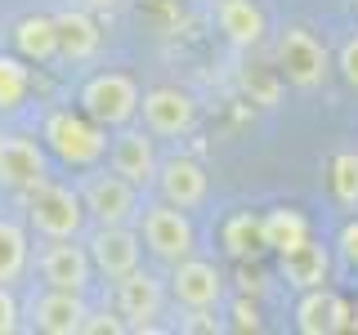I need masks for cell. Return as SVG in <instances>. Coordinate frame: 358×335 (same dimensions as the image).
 I'll return each instance as SVG.
<instances>
[{
	"label": "cell",
	"mask_w": 358,
	"mask_h": 335,
	"mask_svg": "<svg viewBox=\"0 0 358 335\" xmlns=\"http://www.w3.org/2000/svg\"><path fill=\"white\" fill-rule=\"evenodd\" d=\"M45 148L59 156L63 165H94L99 156L108 152V126H99L90 112H72V107H59L45 117V130H41Z\"/></svg>",
	"instance_id": "1"
},
{
	"label": "cell",
	"mask_w": 358,
	"mask_h": 335,
	"mask_svg": "<svg viewBox=\"0 0 358 335\" xmlns=\"http://www.w3.org/2000/svg\"><path fill=\"white\" fill-rule=\"evenodd\" d=\"M27 219H31V228L50 241L54 237H76L81 223H85V201L67 184H50V179H45L41 188L27 193Z\"/></svg>",
	"instance_id": "2"
},
{
	"label": "cell",
	"mask_w": 358,
	"mask_h": 335,
	"mask_svg": "<svg viewBox=\"0 0 358 335\" xmlns=\"http://www.w3.org/2000/svg\"><path fill=\"white\" fill-rule=\"evenodd\" d=\"M273 59H278V72L287 76L296 89H318L327 81V45L313 36L309 27H287L273 45Z\"/></svg>",
	"instance_id": "3"
},
{
	"label": "cell",
	"mask_w": 358,
	"mask_h": 335,
	"mask_svg": "<svg viewBox=\"0 0 358 335\" xmlns=\"http://www.w3.org/2000/svg\"><path fill=\"white\" fill-rule=\"evenodd\" d=\"M139 85L126 72H99L81 85V112L99 121V126H126L139 112Z\"/></svg>",
	"instance_id": "4"
},
{
	"label": "cell",
	"mask_w": 358,
	"mask_h": 335,
	"mask_svg": "<svg viewBox=\"0 0 358 335\" xmlns=\"http://www.w3.org/2000/svg\"><path fill=\"white\" fill-rule=\"evenodd\" d=\"M143 246L157 255V260H166V264H179V260H188L193 255V241H197V232H193V223H188V215L179 206H171V201H162V206H148L143 210Z\"/></svg>",
	"instance_id": "5"
},
{
	"label": "cell",
	"mask_w": 358,
	"mask_h": 335,
	"mask_svg": "<svg viewBox=\"0 0 358 335\" xmlns=\"http://www.w3.org/2000/svg\"><path fill=\"white\" fill-rule=\"evenodd\" d=\"M139 112H143V130L157 134V139H179V134L193 130L197 121V103L188 89L179 85H157L139 98Z\"/></svg>",
	"instance_id": "6"
},
{
	"label": "cell",
	"mask_w": 358,
	"mask_h": 335,
	"mask_svg": "<svg viewBox=\"0 0 358 335\" xmlns=\"http://www.w3.org/2000/svg\"><path fill=\"white\" fill-rule=\"evenodd\" d=\"M162 308H166V290L152 273L134 268V273L117 277V313L126 318L130 331H157Z\"/></svg>",
	"instance_id": "7"
},
{
	"label": "cell",
	"mask_w": 358,
	"mask_h": 335,
	"mask_svg": "<svg viewBox=\"0 0 358 335\" xmlns=\"http://www.w3.org/2000/svg\"><path fill=\"white\" fill-rule=\"evenodd\" d=\"M45 179H50V161L41 143L22 134H0V184L14 193H31Z\"/></svg>",
	"instance_id": "8"
},
{
	"label": "cell",
	"mask_w": 358,
	"mask_h": 335,
	"mask_svg": "<svg viewBox=\"0 0 358 335\" xmlns=\"http://www.w3.org/2000/svg\"><path fill=\"white\" fill-rule=\"evenodd\" d=\"M85 201V215H94L99 223H130L139 215V197H134V184L121 179L117 170L112 174H90L81 188Z\"/></svg>",
	"instance_id": "9"
},
{
	"label": "cell",
	"mask_w": 358,
	"mask_h": 335,
	"mask_svg": "<svg viewBox=\"0 0 358 335\" xmlns=\"http://www.w3.org/2000/svg\"><path fill=\"white\" fill-rule=\"evenodd\" d=\"M36 268H41L45 286H59V290H85L90 277H94L90 246H72V237H54L36 255Z\"/></svg>",
	"instance_id": "10"
},
{
	"label": "cell",
	"mask_w": 358,
	"mask_h": 335,
	"mask_svg": "<svg viewBox=\"0 0 358 335\" xmlns=\"http://www.w3.org/2000/svg\"><path fill=\"white\" fill-rule=\"evenodd\" d=\"M90 318L85 304V290H59V286H45L36 299H31V327L45 335H81Z\"/></svg>",
	"instance_id": "11"
},
{
	"label": "cell",
	"mask_w": 358,
	"mask_h": 335,
	"mask_svg": "<svg viewBox=\"0 0 358 335\" xmlns=\"http://www.w3.org/2000/svg\"><path fill=\"white\" fill-rule=\"evenodd\" d=\"M139 232H130L126 223H99V232L90 237V260H94V273H103L108 282L126 277L139 268Z\"/></svg>",
	"instance_id": "12"
},
{
	"label": "cell",
	"mask_w": 358,
	"mask_h": 335,
	"mask_svg": "<svg viewBox=\"0 0 358 335\" xmlns=\"http://www.w3.org/2000/svg\"><path fill=\"white\" fill-rule=\"evenodd\" d=\"M171 295L179 308H215L224 299V273L210 260H179L171 273Z\"/></svg>",
	"instance_id": "13"
},
{
	"label": "cell",
	"mask_w": 358,
	"mask_h": 335,
	"mask_svg": "<svg viewBox=\"0 0 358 335\" xmlns=\"http://www.w3.org/2000/svg\"><path fill=\"white\" fill-rule=\"evenodd\" d=\"M354 327V313L341 295H331L327 286H313L300 290V304H296V331L305 335H336V331H350Z\"/></svg>",
	"instance_id": "14"
},
{
	"label": "cell",
	"mask_w": 358,
	"mask_h": 335,
	"mask_svg": "<svg viewBox=\"0 0 358 335\" xmlns=\"http://www.w3.org/2000/svg\"><path fill=\"white\" fill-rule=\"evenodd\" d=\"M206 188H210V179L193 156H171V161L157 165V193H162V201H171L179 210L201 206V201H206Z\"/></svg>",
	"instance_id": "15"
},
{
	"label": "cell",
	"mask_w": 358,
	"mask_h": 335,
	"mask_svg": "<svg viewBox=\"0 0 358 335\" xmlns=\"http://www.w3.org/2000/svg\"><path fill=\"white\" fill-rule=\"evenodd\" d=\"M157 152H152V134L148 130H126L117 143H112V170L121 179H130L134 188L157 184Z\"/></svg>",
	"instance_id": "16"
},
{
	"label": "cell",
	"mask_w": 358,
	"mask_h": 335,
	"mask_svg": "<svg viewBox=\"0 0 358 335\" xmlns=\"http://www.w3.org/2000/svg\"><path fill=\"white\" fill-rule=\"evenodd\" d=\"M54 27H59V59L63 63H85V59H94L99 45H103V31H99V22L85 5L54 14Z\"/></svg>",
	"instance_id": "17"
},
{
	"label": "cell",
	"mask_w": 358,
	"mask_h": 335,
	"mask_svg": "<svg viewBox=\"0 0 358 335\" xmlns=\"http://www.w3.org/2000/svg\"><path fill=\"white\" fill-rule=\"evenodd\" d=\"M282 277L296 290H313V286H327V277H331V251L322 241H300V246H291V251H282Z\"/></svg>",
	"instance_id": "18"
},
{
	"label": "cell",
	"mask_w": 358,
	"mask_h": 335,
	"mask_svg": "<svg viewBox=\"0 0 358 335\" xmlns=\"http://www.w3.org/2000/svg\"><path fill=\"white\" fill-rule=\"evenodd\" d=\"M215 27L238 50H251L264 40V9L255 0H215Z\"/></svg>",
	"instance_id": "19"
},
{
	"label": "cell",
	"mask_w": 358,
	"mask_h": 335,
	"mask_svg": "<svg viewBox=\"0 0 358 335\" xmlns=\"http://www.w3.org/2000/svg\"><path fill=\"white\" fill-rule=\"evenodd\" d=\"M14 50H18L27 63H50V59H59V27H54V18H50V14H27V18H18V27H14Z\"/></svg>",
	"instance_id": "20"
},
{
	"label": "cell",
	"mask_w": 358,
	"mask_h": 335,
	"mask_svg": "<svg viewBox=\"0 0 358 335\" xmlns=\"http://www.w3.org/2000/svg\"><path fill=\"white\" fill-rule=\"evenodd\" d=\"M220 241L233 260H255L264 251V215H251V210H238V215L224 219Z\"/></svg>",
	"instance_id": "21"
},
{
	"label": "cell",
	"mask_w": 358,
	"mask_h": 335,
	"mask_svg": "<svg viewBox=\"0 0 358 335\" xmlns=\"http://www.w3.org/2000/svg\"><path fill=\"white\" fill-rule=\"evenodd\" d=\"M300 241H309V219L300 215V210H291V206H278V210H268L264 215V246L268 251H291V246H300Z\"/></svg>",
	"instance_id": "22"
},
{
	"label": "cell",
	"mask_w": 358,
	"mask_h": 335,
	"mask_svg": "<svg viewBox=\"0 0 358 335\" xmlns=\"http://www.w3.org/2000/svg\"><path fill=\"white\" fill-rule=\"evenodd\" d=\"M27 260H31L27 232L14 219H0V286H14L27 273Z\"/></svg>",
	"instance_id": "23"
},
{
	"label": "cell",
	"mask_w": 358,
	"mask_h": 335,
	"mask_svg": "<svg viewBox=\"0 0 358 335\" xmlns=\"http://www.w3.org/2000/svg\"><path fill=\"white\" fill-rule=\"evenodd\" d=\"M27 59H9V54H0V112H18L22 98H27V85H31V72L22 67Z\"/></svg>",
	"instance_id": "24"
},
{
	"label": "cell",
	"mask_w": 358,
	"mask_h": 335,
	"mask_svg": "<svg viewBox=\"0 0 358 335\" xmlns=\"http://www.w3.org/2000/svg\"><path fill=\"white\" fill-rule=\"evenodd\" d=\"M331 193L341 206H358V152L331 156Z\"/></svg>",
	"instance_id": "25"
},
{
	"label": "cell",
	"mask_w": 358,
	"mask_h": 335,
	"mask_svg": "<svg viewBox=\"0 0 358 335\" xmlns=\"http://www.w3.org/2000/svg\"><path fill=\"white\" fill-rule=\"evenodd\" d=\"M278 76H282V72H278ZM278 76L268 72V67H246V72H242V89L251 94V103H260V107L278 103Z\"/></svg>",
	"instance_id": "26"
},
{
	"label": "cell",
	"mask_w": 358,
	"mask_h": 335,
	"mask_svg": "<svg viewBox=\"0 0 358 335\" xmlns=\"http://www.w3.org/2000/svg\"><path fill=\"white\" fill-rule=\"evenodd\" d=\"M121 331H130V327H126V318H121V313H108V308L90 313L85 327H81V335H121Z\"/></svg>",
	"instance_id": "27"
},
{
	"label": "cell",
	"mask_w": 358,
	"mask_h": 335,
	"mask_svg": "<svg viewBox=\"0 0 358 335\" xmlns=\"http://www.w3.org/2000/svg\"><path fill=\"white\" fill-rule=\"evenodd\" d=\"M22 308H18V299H14V290L9 286H0V335H14L22 327Z\"/></svg>",
	"instance_id": "28"
},
{
	"label": "cell",
	"mask_w": 358,
	"mask_h": 335,
	"mask_svg": "<svg viewBox=\"0 0 358 335\" xmlns=\"http://www.w3.org/2000/svg\"><path fill=\"white\" fill-rule=\"evenodd\" d=\"M215 308H188V318L179 322V331H201V335H215V331H224V322L220 318H210Z\"/></svg>",
	"instance_id": "29"
},
{
	"label": "cell",
	"mask_w": 358,
	"mask_h": 335,
	"mask_svg": "<svg viewBox=\"0 0 358 335\" xmlns=\"http://www.w3.org/2000/svg\"><path fill=\"white\" fill-rule=\"evenodd\" d=\"M336 67H341V76L358 89V36H350L341 45V59H336Z\"/></svg>",
	"instance_id": "30"
},
{
	"label": "cell",
	"mask_w": 358,
	"mask_h": 335,
	"mask_svg": "<svg viewBox=\"0 0 358 335\" xmlns=\"http://www.w3.org/2000/svg\"><path fill=\"white\" fill-rule=\"evenodd\" d=\"M336 246H341L345 264H354V268H358V219H354V223H345V228H341V237H336Z\"/></svg>",
	"instance_id": "31"
},
{
	"label": "cell",
	"mask_w": 358,
	"mask_h": 335,
	"mask_svg": "<svg viewBox=\"0 0 358 335\" xmlns=\"http://www.w3.org/2000/svg\"><path fill=\"white\" fill-rule=\"evenodd\" d=\"M233 331H260V313H255V304H246V299L233 304Z\"/></svg>",
	"instance_id": "32"
},
{
	"label": "cell",
	"mask_w": 358,
	"mask_h": 335,
	"mask_svg": "<svg viewBox=\"0 0 358 335\" xmlns=\"http://www.w3.org/2000/svg\"><path fill=\"white\" fill-rule=\"evenodd\" d=\"M76 5H85L90 14H112V9H117L121 0H76Z\"/></svg>",
	"instance_id": "33"
}]
</instances>
